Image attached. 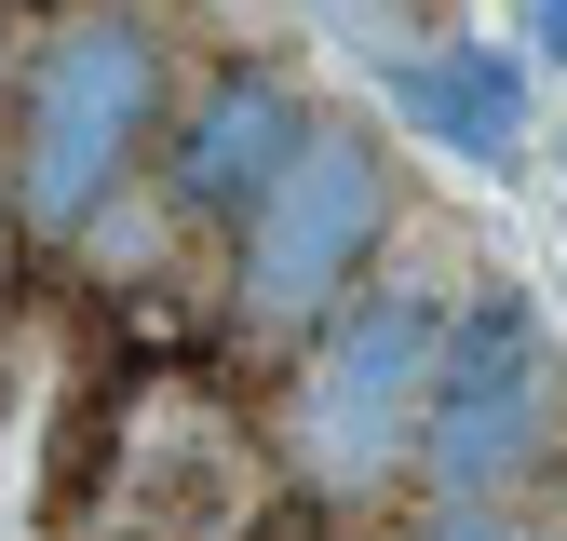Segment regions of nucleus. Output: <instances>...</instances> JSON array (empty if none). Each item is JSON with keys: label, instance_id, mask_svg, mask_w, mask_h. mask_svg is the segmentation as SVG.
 Masks as SVG:
<instances>
[{"label": "nucleus", "instance_id": "obj_3", "mask_svg": "<svg viewBox=\"0 0 567 541\" xmlns=\"http://www.w3.org/2000/svg\"><path fill=\"white\" fill-rule=\"evenodd\" d=\"M405 473L446 488V501H540L567 473V353L527 312V285L446 298L433 392H419V460Z\"/></svg>", "mask_w": 567, "mask_h": 541}, {"label": "nucleus", "instance_id": "obj_4", "mask_svg": "<svg viewBox=\"0 0 567 541\" xmlns=\"http://www.w3.org/2000/svg\"><path fill=\"white\" fill-rule=\"evenodd\" d=\"M433 338H446V285H351L311 338H298V379H284V460L338 501H392L405 460H419V392H433Z\"/></svg>", "mask_w": 567, "mask_h": 541}, {"label": "nucleus", "instance_id": "obj_12", "mask_svg": "<svg viewBox=\"0 0 567 541\" xmlns=\"http://www.w3.org/2000/svg\"><path fill=\"white\" fill-rule=\"evenodd\" d=\"M28 28H41L28 0H0V95H14V54H28Z\"/></svg>", "mask_w": 567, "mask_h": 541}, {"label": "nucleus", "instance_id": "obj_6", "mask_svg": "<svg viewBox=\"0 0 567 541\" xmlns=\"http://www.w3.org/2000/svg\"><path fill=\"white\" fill-rule=\"evenodd\" d=\"M392 109L460 163H514L527 150V54H486V41H433L392 68Z\"/></svg>", "mask_w": 567, "mask_h": 541}, {"label": "nucleus", "instance_id": "obj_5", "mask_svg": "<svg viewBox=\"0 0 567 541\" xmlns=\"http://www.w3.org/2000/svg\"><path fill=\"white\" fill-rule=\"evenodd\" d=\"M298 122H311V95L284 82L270 54H217L203 82L163 109V135H150V176H163V203L189 231H230L244 203H257V176L298 150Z\"/></svg>", "mask_w": 567, "mask_h": 541}, {"label": "nucleus", "instance_id": "obj_8", "mask_svg": "<svg viewBox=\"0 0 567 541\" xmlns=\"http://www.w3.org/2000/svg\"><path fill=\"white\" fill-rule=\"evenodd\" d=\"M244 541H365V528H351V501H338V488H311V473H298V488L244 501Z\"/></svg>", "mask_w": 567, "mask_h": 541}, {"label": "nucleus", "instance_id": "obj_10", "mask_svg": "<svg viewBox=\"0 0 567 541\" xmlns=\"http://www.w3.org/2000/svg\"><path fill=\"white\" fill-rule=\"evenodd\" d=\"M14 257H28V217H14V163H0V312H14Z\"/></svg>", "mask_w": 567, "mask_h": 541}, {"label": "nucleus", "instance_id": "obj_2", "mask_svg": "<svg viewBox=\"0 0 567 541\" xmlns=\"http://www.w3.org/2000/svg\"><path fill=\"white\" fill-rule=\"evenodd\" d=\"M392 217H405V176H392V150H379V122L311 109L298 150H284V163L257 176V203L230 217V325L311 338V325L379 270Z\"/></svg>", "mask_w": 567, "mask_h": 541}, {"label": "nucleus", "instance_id": "obj_7", "mask_svg": "<svg viewBox=\"0 0 567 541\" xmlns=\"http://www.w3.org/2000/svg\"><path fill=\"white\" fill-rule=\"evenodd\" d=\"M122 406H135V379L122 366H82L68 379V406H54V433H41V528H82L109 488H122Z\"/></svg>", "mask_w": 567, "mask_h": 541}, {"label": "nucleus", "instance_id": "obj_11", "mask_svg": "<svg viewBox=\"0 0 567 541\" xmlns=\"http://www.w3.org/2000/svg\"><path fill=\"white\" fill-rule=\"evenodd\" d=\"M527 54H554V68H567V0H527Z\"/></svg>", "mask_w": 567, "mask_h": 541}, {"label": "nucleus", "instance_id": "obj_1", "mask_svg": "<svg viewBox=\"0 0 567 541\" xmlns=\"http://www.w3.org/2000/svg\"><path fill=\"white\" fill-rule=\"evenodd\" d=\"M176 109V41L135 0H54L14 54V217L28 244H82L150 176V135Z\"/></svg>", "mask_w": 567, "mask_h": 541}, {"label": "nucleus", "instance_id": "obj_9", "mask_svg": "<svg viewBox=\"0 0 567 541\" xmlns=\"http://www.w3.org/2000/svg\"><path fill=\"white\" fill-rule=\"evenodd\" d=\"M392 541H527V501H446V488H419V514Z\"/></svg>", "mask_w": 567, "mask_h": 541}, {"label": "nucleus", "instance_id": "obj_13", "mask_svg": "<svg viewBox=\"0 0 567 541\" xmlns=\"http://www.w3.org/2000/svg\"><path fill=\"white\" fill-rule=\"evenodd\" d=\"M0 420H14V392H0Z\"/></svg>", "mask_w": 567, "mask_h": 541}]
</instances>
